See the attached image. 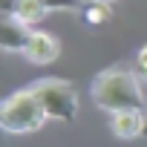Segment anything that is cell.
Returning a JSON list of instances; mask_svg holds the SVG:
<instances>
[{
  "mask_svg": "<svg viewBox=\"0 0 147 147\" xmlns=\"http://www.w3.org/2000/svg\"><path fill=\"white\" fill-rule=\"evenodd\" d=\"M46 113L40 107V101L35 98V92L29 87L12 92L3 107H0V127L12 136H23V133H38L46 124Z\"/></svg>",
  "mask_w": 147,
  "mask_h": 147,
  "instance_id": "7a4b0ae2",
  "label": "cell"
},
{
  "mask_svg": "<svg viewBox=\"0 0 147 147\" xmlns=\"http://www.w3.org/2000/svg\"><path fill=\"white\" fill-rule=\"evenodd\" d=\"M110 130H113L115 138H124V141L141 138L144 130H147L144 110H121V113H113L110 115Z\"/></svg>",
  "mask_w": 147,
  "mask_h": 147,
  "instance_id": "8992f818",
  "label": "cell"
},
{
  "mask_svg": "<svg viewBox=\"0 0 147 147\" xmlns=\"http://www.w3.org/2000/svg\"><path fill=\"white\" fill-rule=\"evenodd\" d=\"M144 118H147V110H144ZM144 138H147V130H144Z\"/></svg>",
  "mask_w": 147,
  "mask_h": 147,
  "instance_id": "8fae6325",
  "label": "cell"
},
{
  "mask_svg": "<svg viewBox=\"0 0 147 147\" xmlns=\"http://www.w3.org/2000/svg\"><path fill=\"white\" fill-rule=\"evenodd\" d=\"M136 72H138V75L147 81V43L136 52Z\"/></svg>",
  "mask_w": 147,
  "mask_h": 147,
  "instance_id": "30bf717a",
  "label": "cell"
},
{
  "mask_svg": "<svg viewBox=\"0 0 147 147\" xmlns=\"http://www.w3.org/2000/svg\"><path fill=\"white\" fill-rule=\"evenodd\" d=\"M35 92V98L40 101L43 113L49 121H75L81 113V98L78 90L72 87L69 81L61 78H40L29 87Z\"/></svg>",
  "mask_w": 147,
  "mask_h": 147,
  "instance_id": "3957f363",
  "label": "cell"
},
{
  "mask_svg": "<svg viewBox=\"0 0 147 147\" xmlns=\"http://www.w3.org/2000/svg\"><path fill=\"white\" fill-rule=\"evenodd\" d=\"M40 3L49 9V12H72V9H78V6H87L84 0H40Z\"/></svg>",
  "mask_w": 147,
  "mask_h": 147,
  "instance_id": "9c48e42d",
  "label": "cell"
},
{
  "mask_svg": "<svg viewBox=\"0 0 147 147\" xmlns=\"http://www.w3.org/2000/svg\"><path fill=\"white\" fill-rule=\"evenodd\" d=\"M84 3H92V0H84Z\"/></svg>",
  "mask_w": 147,
  "mask_h": 147,
  "instance_id": "7c38bea8",
  "label": "cell"
},
{
  "mask_svg": "<svg viewBox=\"0 0 147 147\" xmlns=\"http://www.w3.org/2000/svg\"><path fill=\"white\" fill-rule=\"evenodd\" d=\"M58 55H61V40L55 35H49V32H40V29L32 32V38H29V43L23 49V58L29 63H38V66L58 61Z\"/></svg>",
  "mask_w": 147,
  "mask_h": 147,
  "instance_id": "5b68a950",
  "label": "cell"
},
{
  "mask_svg": "<svg viewBox=\"0 0 147 147\" xmlns=\"http://www.w3.org/2000/svg\"><path fill=\"white\" fill-rule=\"evenodd\" d=\"M141 75L136 72V66L127 63H115L101 69L90 84V95L95 101V107H101L104 113H121V110H147V95L141 87Z\"/></svg>",
  "mask_w": 147,
  "mask_h": 147,
  "instance_id": "6da1fadb",
  "label": "cell"
},
{
  "mask_svg": "<svg viewBox=\"0 0 147 147\" xmlns=\"http://www.w3.org/2000/svg\"><path fill=\"white\" fill-rule=\"evenodd\" d=\"M113 18V6H110V0H92V3L84 6V20L90 26H101Z\"/></svg>",
  "mask_w": 147,
  "mask_h": 147,
  "instance_id": "ba28073f",
  "label": "cell"
},
{
  "mask_svg": "<svg viewBox=\"0 0 147 147\" xmlns=\"http://www.w3.org/2000/svg\"><path fill=\"white\" fill-rule=\"evenodd\" d=\"M32 26H26L18 15H0V49L3 52H20L26 49L29 38H32Z\"/></svg>",
  "mask_w": 147,
  "mask_h": 147,
  "instance_id": "277c9868",
  "label": "cell"
},
{
  "mask_svg": "<svg viewBox=\"0 0 147 147\" xmlns=\"http://www.w3.org/2000/svg\"><path fill=\"white\" fill-rule=\"evenodd\" d=\"M46 6L40 3V0H18V6H15V15L26 23V26H38L43 18H46Z\"/></svg>",
  "mask_w": 147,
  "mask_h": 147,
  "instance_id": "52a82bcc",
  "label": "cell"
}]
</instances>
